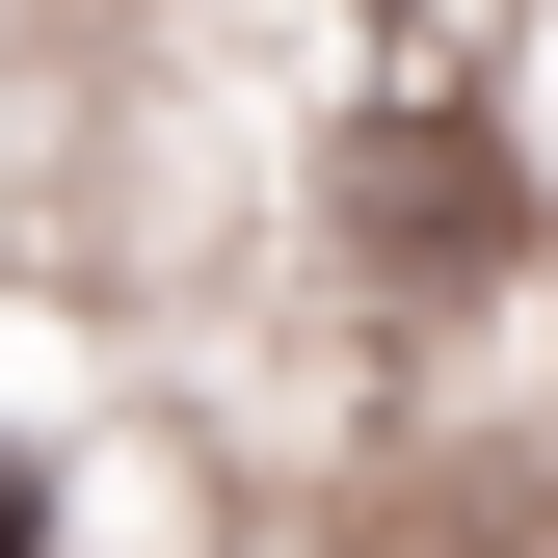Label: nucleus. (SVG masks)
<instances>
[{"instance_id":"obj_1","label":"nucleus","mask_w":558,"mask_h":558,"mask_svg":"<svg viewBox=\"0 0 558 558\" xmlns=\"http://www.w3.org/2000/svg\"><path fill=\"white\" fill-rule=\"evenodd\" d=\"M27 532H53V478H27V452H0V558H27Z\"/></svg>"}]
</instances>
